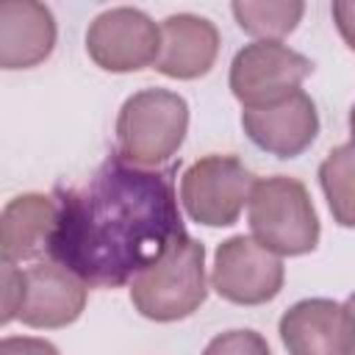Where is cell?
Instances as JSON below:
<instances>
[{"mask_svg":"<svg viewBox=\"0 0 355 355\" xmlns=\"http://www.w3.org/2000/svg\"><path fill=\"white\" fill-rule=\"evenodd\" d=\"M186 233L175 166L144 169L111 155L78 189L61 191L50 258L86 286H130Z\"/></svg>","mask_w":355,"mask_h":355,"instance_id":"6da1fadb","label":"cell"},{"mask_svg":"<svg viewBox=\"0 0 355 355\" xmlns=\"http://www.w3.org/2000/svg\"><path fill=\"white\" fill-rule=\"evenodd\" d=\"M250 230L275 255H305L319 244V216L302 180L288 175L258 178L247 202Z\"/></svg>","mask_w":355,"mask_h":355,"instance_id":"7a4b0ae2","label":"cell"},{"mask_svg":"<svg viewBox=\"0 0 355 355\" xmlns=\"http://www.w3.org/2000/svg\"><path fill=\"white\" fill-rule=\"evenodd\" d=\"M189 130V103L169 89H141L130 94L116 116V144L128 164L158 169L183 144Z\"/></svg>","mask_w":355,"mask_h":355,"instance_id":"3957f363","label":"cell"},{"mask_svg":"<svg viewBox=\"0 0 355 355\" xmlns=\"http://www.w3.org/2000/svg\"><path fill=\"white\" fill-rule=\"evenodd\" d=\"M205 297V247L191 236H183L161 261L130 283V302L150 322L186 319L200 311Z\"/></svg>","mask_w":355,"mask_h":355,"instance_id":"277c9868","label":"cell"},{"mask_svg":"<svg viewBox=\"0 0 355 355\" xmlns=\"http://www.w3.org/2000/svg\"><path fill=\"white\" fill-rule=\"evenodd\" d=\"M255 175L236 158L211 153L186 166L180 178V205L186 216L205 227H230L239 222Z\"/></svg>","mask_w":355,"mask_h":355,"instance_id":"5b68a950","label":"cell"},{"mask_svg":"<svg viewBox=\"0 0 355 355\" xmlns=\"http://www.w3.org/2000/svg\"><path fill=\"white\" fill-rule=\"evenodd\" d=\"M313 64L283 42H250L230 61V92L244 108H261L294 94Z\"/></svg>","mask_w":355,"mask_h":355,"instance_id":"8992f818","label":"cell"},{"mask_svg":"<svg viewBox=\"0 0 355 355\" xmlns=\"http://www.w3.org/2000/svg\"><path fill=\"white\" fill-rule=\"evenodd\" d=\"M86 53L100 69L116 75L155 67L161 53V25L133 6L105 8L86 31Z\"/></svg>","mask_w":355,"mask_h":355,"instance_id":"52a82bcc","label":"cell"},{"mask_svg":"<svg viewBox=\"0 0 355 355\" xmlns=\"http://www.w3.org/2000/svg\"><path fill=\"white\" fill-rule=\"evenodd\" d=\"M286 269L280 255L252 236H230L214 252L211 288L233 305H263L283 288Z\"/></svg>","mask_w":355,"mask_h":355,"instance_id":"ba28073f","label":"cell"},{"mask_svg":"<svg viewBox=\"0 0 355 355\" xmlns=\"http://www.w3.org/2000/svg\"><path fill=\"white\" fill-rule=\"evenodd\" d=\"M89 286L55 261H39L22 269L19 322L36 330L67 327L80 319Z\"/></svg>","mask_w":355,"mask_h":355,"instance_id":"9c48e42d","label":"cell"},{"mask_svg":"<svg viewBox=\"0 0 355 355\" xmlns=\"http://www.w3.org/2000/svg\"><path fill=\"white\" fill-rule=\"evenodd\" d=\"M241 128L258 150L275 158H297L313 144L319 133L316 103L311 100V94L297 89L294 94L277 103L261 108H244Z\"/></svg>","mask_w":355,"mask_h":355,"instance_id":"30bf717a","label":"cell"},{"mask_svg":"<svg viewBox=\"0 0 355 355\" xmlns=\"http://www.w3.org/2000/svg\"><path fill=\"white\" fill-rule=\"evenodd\" d=\"M288 355H349V322L344 305L327 297L294 302L277 324Z\"/></svg>","mask_w":355,"mask_h":355,"instance_id":"8fae6325","label":"cell"},{"mask_svg":"<svg viewBox=\"0 0 355 355\" xmlns=\"http://www.w3.org/2000/svg\"><path fill=\"white\" fill-rule=\"evenodd\" d=\"M58 222V200L28 191L11 197L0 214V252L3 263H22L50 258V241Z\"/></svg>","mask_w":355,"mask_h":355,"instance_id":"7c38bea8","label":"cell"},{"mask_svg":"<svg viewBox=\"0 0 355 355\" xmlns=\"http://www.w3.org/2000/svg\"><path fill=\"white\" fill-rule=\"evenodd\" d=\"M219 55V31L208 17L172 14L161 22V53L155 69L175 80H194L211 72Z\"/></svg>","mask_w":355,"mask_h":355,"instance_id":"4fadbf2b","label":"cell"},{"mask_svg":"<svg viewBox=\"0 0 355 355\" xmlns=\"http://www.w3.org/2000/svg\"><path fill=\"white\" fill-rule=\"evenodd\" d=\"M55 17L44 3H0V67L31 69L47 61L55 47Z\"/></svg>","mask_w":355,"mask_h":355,"instance_id":"5bb4252c","label":"cell"},{"mask_svg":"<svg viewBox=\"0 0 355 355\" xmlns=\"http://www.w3.org/2000/svg\"><path fill=\"white\" fill-rule=\"evenodd\" d=\"M230 11L239 28L255 36V42H280L300 25L305 14V3L300 0H261V3L236 0Z\"/></svg>","mask_w":355,"mask_h":355,"instance_id":"9a60e30c","label":"cell"},{"mask_svg":"<svg viewBox=\"0 0 355 355\" xmlns=\"http://www.w3.org/2000/svg\"><path fill=\"white\" fill-rule=\"evenodd\" d=\"M319 183L327 200V208L341 227L355 230V147H333L319 164Z\"/></svg>","mask_w":355,"mask_h":355,"instance_id":"2e32d148","label":"cell"},{"mask_svg":"<svg viewBox=\"0 0 355 355\" xmlns=\"http://www.w3.org/2000/svg\"><path fill=\"white\" fill-rule=\"evenodd\" d=\"M202 355H272L266 338L255 330H227V333H219L214 336Z\"/></svg>","mask_w":355,"mask_h":355,"instance_id":"e0dca14e","label":"cell"},{"mask_svg":"<svg viewBox=\"0 0 355 355\" xmlns=\"http://www.w3.org/2000/svg\"><path fill=\"white\" fill-rule=\"evenodd\" d=\"M22 305V269L17 263H3V313L0 322L8 324L19 316Z\"/></svg>","mask_w":355,"mask_h":355,"instance_id":"ac0fdd59","label":"cell"},{"mask_svg":"<svg viewBox=\"0 0 355 355\" xmlns=\"http://www.w3.org/2000/svg\"><path fill=\"white\" fill-rule=\"evenodd\" d=\"M0 355H61L55 344L36 336H6L0 341Z\"/></svg>","mask_w":355,"mask_h":355,"instance_id":"d6986e66","label":"cell"},{"mask_svg":"<svg viewBox=\"0 0 355 355\" xmlns=\"http://www.w3.org/2000/svg\"><path fill=\"white\" fill-rule=\"evenodd\" d=\"M330 14H333V22H336L344 44L355 53V0H336L330 6Z\"/></svg>","mask_w":355,"mask_h":355,"instance_id":"ffe728a7","label":"cell"},{"mask_svg":"<svg viewBox=\"0 0 355 355\" xmlns=\"http://www.w3.org/2000/svg\"><path fill=\"white\" fill-rule=\"evenodd\" d=\"M344 311H347V322H349V355H355V291L347 297Z\"/></svg>","mask_w":355,"mask_h":355,"instance_id":"44dd1931","label":"cell"},{"mask_svg":"<svg viewBox=\"0 0 355 355\" xmlns=\"http://www.w3.org/2000/svg\"><path fill=\"white\" fill-rule=\"evenodd\" d=\"M349 144L355 147V105L349 108Z\"/></svg>","mask_w":355,"mask_h":355,"instance_id":"7402d4cb","label":"cell"}]
</instances>
